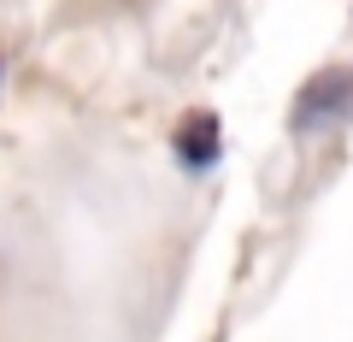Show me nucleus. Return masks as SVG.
I'll return each instance as SVG.
<instances>
[{
  "mask_svg": "<svg viewBox=\"0 0 353 342\" xmlns=\"http://www.w3.org/2000/svg\"><path fill=\"white\" fill-rule=\"evenodd\" d=\"M176 160L189 165V171H206L218 160V118L212 113H189L183 130H176Z\"/></svg>",
  "mask_w": 353,
  "mask_h": 342,
  "instance_id": "f03ea898",
  "label": "nucleus"
},
{
  "mask_svg": "<svg viewBox=\"0 0 353 342\" xmlns=\"http://www.w3.org/2000/svg\"><path fill=\"white\" fill-rule=\"evenodd\" d=\"M347 101H353V71H318L301 95H294V130L312 136V130H330L347 118Z\"/></svg>",
  "mask_w": 353,
  "mask_h": 342,
  "instance_id": "f257e3e1",
  "label": "nucleus"
}]
</instances>
